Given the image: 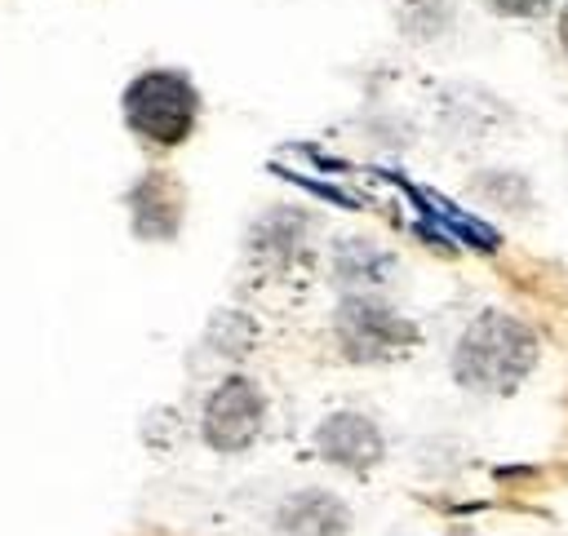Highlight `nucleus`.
Wrapping results in <instances>:
<instances>
[{
    "label": "nucleus",
    "instance_id": "obj_10",
    "mask_svg": "<svg viewBox=\"0 0 568 536\" xmlns=\"http://www.w3.org/2000/svg\"><path fill=\"white\" fill-rule=\"evenodd\" d=\"M501 13H510V18H537V13H546L550 9V0H493Z\"/></svg>",
    "mask_w": 568,
    "mask_h": 536
},
{
    "label": "nucleus",
    "instance_id": "obj_4",
    "mask_svg": "<svg viewBox=\"0 0 568 536\" xmlns=\"http://www.w3.org/2000/svg\"><path fill=\"white\" fill-rule=\"evenodd\" d=\"M262 421H266L262 390L244 377H226L204 408V439L217 452H244L262 434Z\"/></svg>",
    "mask_w": 568,
    "mask_h": 536
},
{
    "label": "nucleus",
    "instance_id": "obj_9",
    "mask_svg": "<svg viewBox=\"0 0 568 536\" xmlns=\"http://www.w3.org/2000/svg\"><path fill=\"white\" fill-rule=\"evenodd\" d=\"M302 239H306V217L293 213V208H275V213L262 217L257 230H253V244H257L262 252H271V257H293Z\"/></svg>",
    "mask_w": 568,
    "mask_h": 536
},
{
    "label": "nucleus",
    "instance_id": "obj_8",
    "mask_svg": "<svg viewBox=\"0 0 568 536\" xmlns=\"http://www.w3.org/2000/svg\"><path fill=\"white\" fill-rule=\"evenodd\" d=\"M333 270L342 275V284L351 288H377L390 275V252L373 248L368 239H346L333 257Z\"/></svg>",
    "mask_w": 568,
    "mask_h": 536
},
{
    "label": "nucleus",
    "instance_id": "obj_5",
    "mask_svg": "<svg viewBox=\"0 0 568 536\" xmlns=\"http://www.w3.org/2000/svg\"><path fill=\"white\" fill-rule=\"evenodd\" d=\"M315 439H320L324 461H333V465H342V470L364 474L368 465L382 461V430H377L368 416H359V412H337V416H328Z\"/></svg>",
    "mask_w": 568,
    "mask_h": 536
},
{
    "label": "nucleus",
    "instance_id": "obj_3",
    "mask_svg": "<svg viewBox=\"0 0 568 536\" xmlns=\"http://www.w3.org/2000/svg\"><path fill=\"white\" fill-rule=\"evenodd\" d=\"M333 323H337V341H342L346 359H355V363H377V359H390L404 346H413V323L399 319L373 292H351Z\"/></svg>",
    "mask_w": 568,
    "mask_h": 536
},
{
    "label": "nucleus",
    "instance_id": "obj_7",
    "mask_svg": "<svg viewBox=\"0 0 568 536\" xmlns=\"http://www.w3.org/2000/svg\"><path fill=\"white\" fill-rule=\"evenodd\" d=\"M129 213H133V226L138 235L146 239H169L178 230V217H182V195L173 186V177H142L133 190H129Z\"/></svg>",
    "mask_w": 568,
    "mask_h": 536
},
{
    "label": "nucleus",
    "instance_id": "obj_1",
    "mask_svg": "<svg viewBox=\"0 0 568 536\" xmlns=\"http://www.w3.org/2000/svg\"><path fill=\"white\" fill-rule=\"evenodd\" d=\"M537 363V337L528 332V323H519L515 315L488 310L479 315L453 354V372L466 390L479 394H506L515 390Z\"/></svg>",
    "mask_w": 568,
    "mask_h": 536
},
{
    "label": "nucleus",
    "instance_id": "obj_6",
    "mask_svg": "<svg viewBox=\"0 0 568 536\" xmlns=\"http://www.w3.org/2000/svg\"><path fill=\"white\" fill-rule=\"evenodd\" d=\"M346 527H351L346 501L324 492V487L293 492L280 505V532L284 536H346Z\"/></svg>",
    "mask_w": 568,
    "mask_h": 536
},
{
    "label": "nucleus",
    "instance_id": "obj_11",
    "mask_svg": "<svg viewBox=\"0 0 568 536\" xmlns=\"http://www.w3.org/2000/svg\"><path fill=\"white\" fill-rule=\"evenodd\" d=\"M559 40H564V49H568V9H564V18H559Z\"/></svg>",
    "mask_w": 568,
    "mask_h": 536
},
{
    "label": "nucleus",
    "instance_id": "obj_2",
    "mask_svg": "<svg viewBox=\"0 0 568 536\" xmlns=\"http://www.w3.org/2000/svg\"><path fill=\"white\" fill-rule=\"evenodd\" d=\"M200 115V93L182 71H142L124 89V120L138 137L155 146H178L191 137Z\"/></svg>",
    "mask_w": 568,
    "mask_h": 536
}]
</instances>
